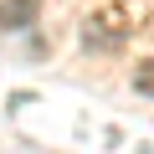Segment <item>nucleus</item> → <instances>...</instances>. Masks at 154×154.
<instances>
[{"label": "nucleus", "instance_id": "nucleus-1", "mask_svg": "<svg viewBox=\"0 0 154 154\" xmlns=\"http://www.w3.org/2000/svg\"><path fill=\"white\" fill-rule=\"evenodd\" d=\"M41 16V0H0V31H31Z\"/></svg>", "mask_w": 154, "mask_h": 154}, {"label": "nucleus", "instance_id": "nucleus-2", "mask_svg": "<svg viewBox=\"0 0 154 154\" xmlns=\"http://www.w3.org/2000/svg\"><path fill=\"white\" fill-rule=\"evenodd\" d=\"M134 93H144V98H154V57L134 72Z\"/></svg>", "mask_w": 154, "mask_h": 154}]
</instances>
